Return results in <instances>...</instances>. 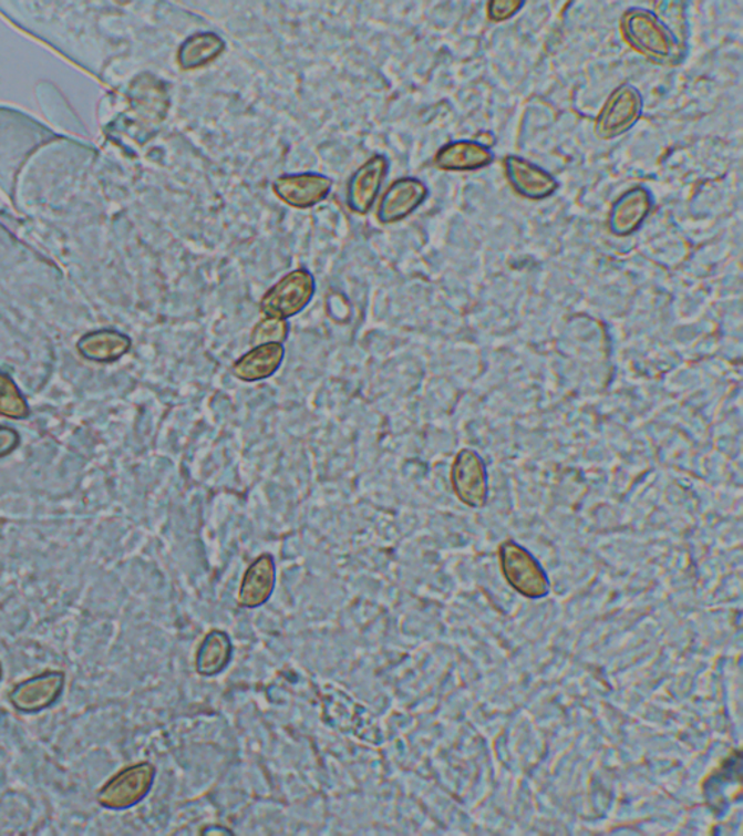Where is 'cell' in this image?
Instances as JSON below:
<instances>
[{
	"mask_svg": "<svg viewBox=\"0 0 743 836\" xmlns=\"http://www.w3.org/2000/svg\"><path fill=\"white\" fill-rule=\"evenodd\" d=\"M620 30L626 43L648 62L677 65L685 59V37L652 9H628L621 17Z\"/></svg>",
	"mask_w": 743,
	"mask_h": 836,
	"instance_id": "obj_1",
	"label": "cell"
},
{
	"mask_svg": "<svg viewBox=\"0 0 743 836\" xmlns=\"http://www.w3.org/2000/svg\"><path fill=\"white\" fill-rule=\"evenodd\" d=\"M316 293V279L299 268L285 275L261 297L260 312L270 319L288 320L306 310Z\"/></svg>",
	"mask_w": 743,
	"mask_h": 836,
	"instance_id": "obj_2",
	"label": "cell"
},
{
	"mask_svg": "<svg viewBox=\"0 0 743 836\" xmlns=\"http://www.w3.org/2000/svg\"><path fill=\"white\" fill-rule=\"evenodd\" d=\"M642 92L632 83H621L607 97L596 118L595 131L600 140H615L629 133L643 115Z\"/></svg>",
	"mask_w": 743,
	"mask_h": 836,
	"instance_id": "obj_3",
	"label": "cell"
},
{
	"mask_svg": "<svg viewBox=\"0 0 743 836\" xmlns=\"http://www.w3.org/2000/svg\"><path fill=\"white\" fill-rule=\"evenodd\" d=\"M498 557L503 576L514 591L527 599H541L548 595V577L525 548L506 540L499 546Z\"/></svg>",
	"mask_w": 743,
	"mask_h": 836,
	"instance_id": "obj_4",
	"label": "cell"
},
{
	"mask_svg": "<svg viewBox=\"0 0 743 836\" xmlns=\"http://www.w3.org/2000/svg\"><path fill=\"white\" fill-rule=\"evenodd\" d=\"M156 768L149 763L131 765L102 787L97 801L106 809L124 811L137 805L152 791Z\"/></svg>",
	"mask_w": 743,
	"mask_h": 836,
	"instance_id": "obj_5",
	"label": "cell"
},
{
	"mask_svg": "<svg viewBox=\"0 0 743 836\" xmlns=\"http://www.w3.org/2000/svg\"><path fill=\"white\" fill-rule=\"evenodd\" d=\"M453 492L472 508L485 506L488 497L487 471L478 453L464 450L457 453L451 471Z\"/></svg>",
	"mask_w": 743,
	"mask_h": 836,
	"instance_id": "obj_6",
	"label": "cell"
},
{
	"mask_svg": "<svg viewBox=\"0 0 743 836\" xmlns=\"http://www.w3.org/2000/svg\"><path fill=\"white\" fill-rule=\"evenodd\" d=\"M333 180L320 173L282 175L275 179L272 189L282 203L297 209L316 207L329 196Z\"/></svg>",
	"mask_w": 743,
	"mask_h": 836,
	"instance_id": "obj_7",
	"label": "cell"
},
{
	"mask_svg": "<svg viewBox=\"0 0 743 836\" xmlns=\"http://www.w3.org/2000/svg\"><path fill=\"white\" fill-rule=\"evenodd\" d=\"M504 173L514 193L529 200L548 199L559 188L554 175L520 156L504 158Z\"/></svg>",
	"mask_w": 743,
	"mask_h": 836,
	"instance_id": "obj_8",
	"label": "cell"
},
{
	"mask_svg": "<svg viewBox=\"0 0 743 836\" xmlns=\"http://www.w3.org/2000/svg\"><path fill=\"white\" fill-rule=\"evenodd\" d=\"M653 208L651 190L644 186H633L626 190L611 205L607 227L616 237H628L637 233L647 221Z\"/></svg>",
	"mask_w": 743,
	"mask_h": 836,
	"instance_id": "obj_9",
	"label": "cell"
},
{
	"mask_svg": "<svg viewBox=\"0 0 743 836\" xmlns=\"http://www.w3.org/2000/svg\"><path fill=\"white\" fill-rule=\"evenodd\" d=\"M429 196L427 185L417 177H401L392 182L378 207L376 217L382 224L403 221L417 211Z\"/></svg>",
	"mask_w": 743,
	"mask_h": 836,
	"instance_id": "obj_10",
	"label": "cell"
},
{
	"mask_svg": "<svg viewBox=\"0 0 743 836\" xmlns=\"http://www.w3.org/2000/svg\"><path fill=\"white\" fill-rule=\"evenodd\" d=\"M390 171V162L382 154L368 158L350 177L348 184V207L357 214H368L375 205L381 186Z\"/></svg>",
	"mask_w": 743,
	"mask_h": 836,
	"instance_id": "obj_11",
	"label": "cell"
},
{
	"mask_svg": "<svg viewBox=\"0 0 743 836\" xmlns=\"http://www.w3.org/2000/svg\"><path fill=\"white\" fill-rule=\"evenodd\" d=\"M493 147L481 140H456L438 148L434 165L445 172H475L493 165Z\"/></svg>",
	"mask_w": 743,
	"mask_h": 836,
	"instance_id": "obj_12",
	"label": "cell"
},
{
	"mask_svg": "<svg viewBox=\"0 0 743 836\" xmlns=\"http://www.w3.org/2000/svg\"><path fill=\"white\" fill-rule=\"evenodd\" d=\"M277 565L270 554H261L246 569L238 590V605L246 609L264 606L274 595Z\"/></svg>",
	"mask_w": 743,
	"mask_h": 836,
	"instance_id": "obj_13",
	"label": "cell"
},
{
	"mask_svg": "<svg viewBox=\"0 0 743 836\" xmlns=\"http://www.w3.org/2000/svg\"><path fill=\"white\" fill-rule=\"evenodd\" d=\"M63 685L62 672H47L18 685L11 693V703L21 712H40L58 702Z\"/></svg>",
	"mask_w": 743,
	"mask_h": 836,
	"instance_id": "obj_14",
	"label": "cell"
},
{
	"mask_svg": "<svg viewBox=\"0 0 743 836\" xmlns=\"http://www.w3.org/2000/svg\"><path fill=\"white\" fill-rule=\"evenodd\" d=\"M285 345L268 343L255 345L249 352L238 358L233 365V375L242 382L265 381L274 376L282 367Z\"/></svg>",
	"mask_w": 743,
	"mask_h": 836,
	"instance_id": "obj_15",
	"label": "cell"
},
{
	"mask_svg": "<svg viewBox=\"0 0 743 836\" xmlns=\"http://www.w3.org/2000/svg\"><path fill=\"white\" fill-rule=\"evenodd\" d=\"M226 49V41L215 32H196L179 47L177 64L186 72L205 68V65L215 62Z\"/></svg>",
	"mask_w": 743,
	"mask_h": 836,
	"instance_id": "obj_16",
	"label": "cell"
},
{
	"mask_svg": "<svg viewBox=\"0 0 743 836\" xmlns=\"http://www.w3.org/2000/svg\"><path fill=\"white\" fill-rule=\"evenodd\" d=\"M233 653L231 639L223 630H211L199 644L196 652V671L203 677L221 674L230 664Z\"/></svg>",
	"mask_w": 743,
	"mask_h": 836,
	"instance_id": "obj_17",
	"label": "cell"
},
{
	"mask_svg": "<svg viewBox=\"0 0 743 836\" xmlns=\"http://www.w3.org/2000/svg\"><path fill=\"white\" fill-rule=\"evenodd\" d=\"M79 348L89 359H95L97 362H114L128 352L131 340L116 331H101V333L87 336Z\"/></svg>",
	"mask_w": 743,
	"mask_h": 836,
	"instance_id": "obj_18",
	"label": "cell"
},
{
	"mask_svg": "<svg viewBox=\"0 0 743 836\" xmlns=\"http://www.w3.org/2000/svg\"><path fill=\"white\" fill-rule=\"evenodd\" d=\"M0 414L11 419H23L28 415L25 401L13 381L0 372Z\"/></svg>",
	"mask_w": 743,
	"mask_h": 836,
	"instance_id": "obj_19",
	"label": "cell"
},
{
	"mask_svg": "<svg viewBox=\"0 0 743 836\" xmlns=\"http://www.w3.org/2000/svg\"><path fill=\"white\" fill-rule=\"evenodd\" d=\"M289 326L287 320L270 319L265 317L264 320L257 322L254 331L250 334V344L260 345L268 343H280L288 339Z\"/></svg>",
	"mask_w": 743,
	"mask_h": 836,
	"instance_id": "obj_20",
	"label": "cell"
},
{
	"mask_svg": "<svg viewBox=\"0 0 743 836\" xmlns=\"http://www.w3.org/2000/svg\"><path fill=\"white\" fill-rule=\"evenodd\" d=\"M525 7L522 0H493L487 4V16L491 22L499 23L510 20Z\"/></svg>",
	"mask_w": 743,
	"mask_h": 836,
	"instance_id": "obj_21",
	"label": "cell"
},
{
	"mask_svg": "<svg viewBox=\"0 0 743 836\" xmlns=\"http://www.w3.org/2000/svg\"><path fill=\"white\" fill-rule=\"evenodd\" d=\"M0 677H2V667H0Z\"/></svg>",
	"mask_w": 743,
	"mask_h": 836,
	"instance_id": "obj_22",
	"label": "cell"
}]
</instances>
